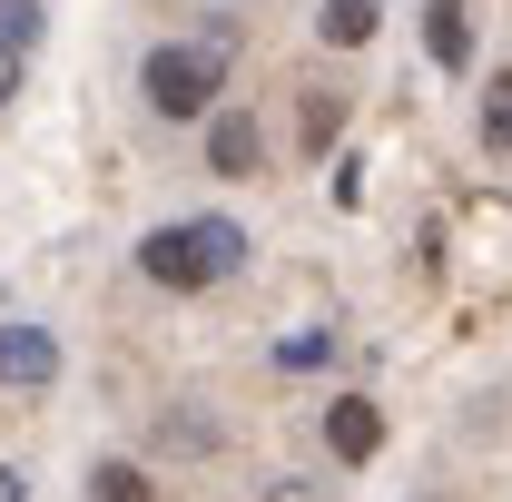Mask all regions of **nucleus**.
Returning <instances> with one entry per match:
<instances>
[{
	"label": "nucleus",
	"mask_w": 512,
	"mask_h": 502,
	"mask_svg": "<svg viewBox=\"0 0 512 502\" xmlns=\"http://www.w3.org/2000/svg\"><path fill=\"white\" fill-rule=\"evenodd\" d=\"M138 266L158 276V286H217V276H237L247 266V227L237 217H188V227H158L148 247H138Z\"/></svg>",
	"instance_id": "f257e3e1"
},
{
	"label": "nucleus",
	"mask_w": 512,
	"mask_h": 502,
	"mask_svg": "<svg viewBox=\"0 0 512 502\" xmlns=\"http://www.w3.org/2000/svg\"><path fill=\"white\" fill-rule=\"evenodd\" d=\"M217 79H227V60H207L197 40H168V50H148V69H138V89H148L158 119H207Z\"/></svg>",
	"instance_id": "f03ea898"
},
{
	"label": "nucleus",
	"mask_w": 512,
	"mask_h": 502,
	"mask_svg": "<svg viewBox=\"0 0 512 502\" xmlns=\"http://www.w3.org/2000/svg\"><path fill=\"white\" fill-rule=\"evenodd\" d=\"M0 384H10V394H50V384H60L50 325H0Z\"/></svg>",
	"instance_id": "7ed1b4c3"
},
{
	"label": "nucleus",
	"mask_w": 512,
	"mask_h": 502,
	"mask_svg": "<svg viewBox=\"0 0 512 502\" xmlns=\"http://www.w3.org/2000/svg\"><path fill=\"white\" fill-rule=\"evenodd\" d=\"M207 168H217V178H256V168H266L256 109H217V119H207Z\"/></svg>",
	"instance_id": "20e7f679"
},
{
	"label": "nucleus",
	"mask_w": 512,
	"mask_h": 502,
	"mask_svg": "<svg viewBox=\"0 0 512 502\" xmlns=\"http://www.w3.org/2000/svg\"><path fill=\"white\" fill-rule=\"evenodd\" d=\"M325 443H335V463H375L384 414L365 404V394H335V404H325Z\"/></svg>",
	"instance_id": "39448f33"
},
{
	"label": "nucleus",
	"mask_w": 512,
	"mask_h": 502,
	"mask_svg": "<svg viewBox=\"0 0 512 502\" xmlns=\"http://www.w3.org/2000/svg\"><path fill=\"white\" fill-rule=\"evenodd\" d=\"M375 20H384V0H325V10H316L325 50H365V40H375Z\"/></svg>",
	"instance_id": "423d86ee"
},
{
	"label": "nucleus",
	"mask_w": 512,
	"mask_h": 502,
	"mask_svg": "<svg viewBox=\"0 0 512 502\" xmlns=\"http://www.w3.org/2000/svg\"><path fill=\"white\" fill-rule=\"evenodd\" d=\"M424 40H434V60H444V69L473 60V20H463V0H424Z\"/></svg>",
	"instance_id": "0eeeda50"
},
{
	"label": "nucleus",
	"mask_w": 512,
	"mask_h": 502,
	"mask_svg": "<svg viewBox=\"0 0 512 502\" xmlns=\"http://www.w3.org/2000/svg\"><path fill=\"white\" fill-rule=\"evenodd\" d=\"M158 453H217V414H197V404H168V414H158Z\"/></svg>",
	"instance_id": "6e6552de"
},
{
	"label": "nucleus",
	"mask_w": 512,
	"mask_h": 502,
	"mask_svg": "<svg viewBox=\"0 0 512 502\" xmlns=\"http://www.w3.org/2000/svg\"><path fill=\"white\" fill-rule=\"evenodd\" d=\"M89 502H158V483H148L138 463H99V473H89Z\"/></svg>",
	"instance_id": "1a4fd4ad"
},
{
	"label": "nucleus",
	"mask_w": 512,
	"mask_h": 502,
	"mask_svg": "<svg viewBox=\"0 0 512 502\" xmlns=\"http://www.w3.org/2000/svg\"><path fill=\"white\" fill-rule=\"evenodd\" d=\"M30 40H40V0H0V50L30 60Z\"/></svg>",
	"instance_id": "9d476101"
},
{
	"label": "nucleus",
	"mask_w": 512,
	"mask_h": 502,
	"mask_svg": "<svg viewBox=\"0 0 512 502\" xmlns=\"http://www.w3.org/2000/svg\"><path fill=\"white\" fill-rule=\"evenodd\" d=\"M483 138L512 148V69H493V99H483Z\"/></svg>",
	"instance_id": "9b49d317"
},
{
	"label": "nucleus",
	"mask_w": 512,
	"mask_h": 502,
	"mask_svg": "<svg viewBox=\"0 0 512 502\" xmlns=\"http://www.w3.org/2000/svg\"><path fill=\"white\" fill-rule=\"evenodd\" d=\"M197 50H207V60H237V10H207V20H197Z\"/></svg>",
	"instance_id": "f8f14e48"
},
{
	"label": "nucleus",
	"mask_w": 512,
	"mask_h": 502,
	"mask_svg": "<svg viewBox=\"0 0 512 502\" xmlns=\"http://www.w3.org/2000/svg\"><path fill=\"white\" fill-rule=\"evenodd\" d=\"M266 502H325V483H306V473H276V483H266Z\"/></svg>",
	"instance_id": "ddd939ff"
},
{
	"label": "nucleus",
	"mask_w": 512,
	"mask_h": 502,
	"mask_svg": "<svg viewBox=\"0 0 512 502\" xmlns=\"http://www.w3.org/2000/svg\"><path fill=\"white\" fill-rule=\"evenodd\" d=\"M335 128H345V99H316V109H306V138H316V148H325Z\"/></svg>",
	"instance_id": "4468645a"
},
{
	"label": "nucleus",
	"mask_w": 512,
	"mask_h": 502,
	"mask_svg": "<svg viewBox=\"0 0 512 502\" xmlns=\"http://www.w3.org/2000/svg\"><path fill=\"white\" fill-rule=\"evenodd\" d=\"M10 89H20V50H0V109H10Z\"/></svg>",
	"instance_id": "2eb2a0df"
},
{
	"label": "nucleus",
	"mask_w": 512,
	"mask_h": 502,
	"mask_svg": "<svg viewBox=\"0 0 512 502\" xmlns=\"http://www.w3.org/2000/svg\"><path fill=\"white\" fill-rule=\"evenodd\" d=\"M414 502H434V493H414Z\"/></svg>",
	"instance_id": "dca6fc26"
}]
</instances>
